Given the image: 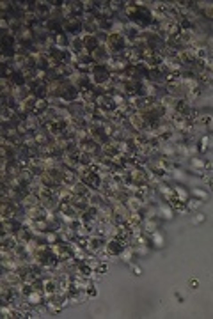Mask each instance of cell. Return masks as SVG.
<instances>
[{"instance_id":"1","label":"cell","mask_w":213,"mask_h":319,"mask_svg":"<svg viewBox=\"0 0 213 319\" xmlns=\"http://www.w3.org/2000/svg\"><path fill=\"white\" fill-rule=\"evenodd\" d=\"M210 186H211V190H213V181H211V179H210Z\"/></svg>"}]
</instances>
